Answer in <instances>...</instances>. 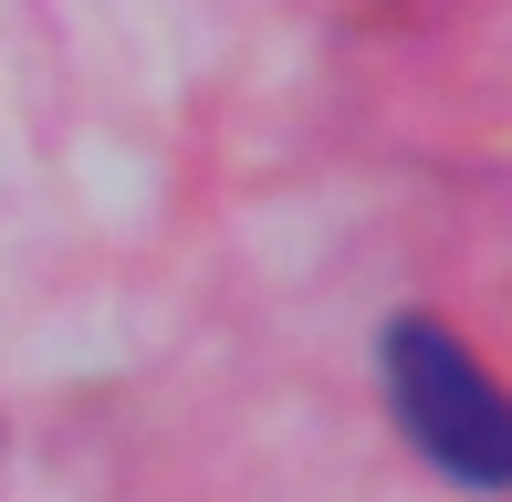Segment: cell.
<instances>
[{
  "label": "cell",
  "mask_w": 512,
  "mask_h": 502,
  "mask_svg": "<svg viewBox=\"0 0 512 502\" xmlns=\"http://www.w3.org/2000/svg\"><path fill=\"white\" fill-rule=\"evenodd\" d=\"M387 387H398L408 440L429 450L439 471H460V482H512V398L471 367V346H460L450 325L408 314V325L387 335Z\"/></svg>",
  "instance_id": "obj_1"
}]
</instances>
